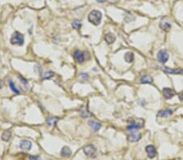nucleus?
<instances>
[{
	"label": "nucleus",
	"mask_w": 183,
	"mask_h": 160,
	"mask_svg": "<svg viewBox=\"0 0 183 160\" xmlns=\"http://www.w3.org/2000/svg\"><path fill=\"white\" fill-rule=\"evenodd\" d=\"M163 70L164 72H166L168 74H183V69L182 70H172L169 68H163Z\"/></svg>",
	"instance_id": "ddd939ff"
},
{
	"label": "nucleus",
	"mask_w": 183,
	"mask_h": 160,
	"mask_svg": "<svg viewBox=\"0 0 183 160\" xmlns=\"http://www.w3.org/2000/svg\"><path fill=\"white\" fill-rule=\"evenodd\" d=\"M159 27L161 29H163L164 31L168 32L171 28V24L168 22H166V21H161L159 23Z\"/></svg>",
	"instance_id": "2eb2a0df"
},
{
	"label": "nucleus",
	"mask_w": 183,
	"mask_h": 160,
	"mask_svg": "<svg viewBox=\"0 0 183 160\" xmlns=\"http://www.w3.org/2000/svg\"><path fill=\"white\" fill-rule=\"evenodd\" d=\"M104 39L108 44H112L116 41V36L112 33H108L105 35Z\"/></svg>",
	"instance_id": "4468645a"
},
{
	"label": "nucleus",
	"mask_w": 183,
	"mask_h": 160,
	"mask_svg": "<svg viewBox=\"0 0 183 160\" xmlns=\"http://www.w3.org/2000/svg\"><path fill=\"white\" fill-rule=\"evenodd\" d=\"M3 82L0 80V89L2 88V87H3Z\"/></svg>",
	"instance_id": "a878e982"
},
{
	"label": "nucleus",
	"mask_w": 183,
	"mask_h": 160,
	"mask_svg": "<svg viewBox=\"0 0 183 160\" xmlns=\"http://www.w3.org/2000/svg\"><path fill=\"white\" fill-rule=\"evenodd\" d=\"M134 54L131 52H128L125 54V60L126 62L131 63L134 61Z\"/></svg>",
	"instance_id": "f3484780"
},
{
	"label": "nucleus",
	"mask_w": 183,
	"mask_h": 160,
	"mask_svg": "<svg viewBox=\"0 0 183 160\" xmlns=\"http://www.w3.org/2000/svg\"><path fill=\"white\" fill-rule=\"evenodd\" d=\"M20 147L23 150H29L32 147V142L29 140H23L20 141Z\"/></svg>",
	"instance_id": "1a4fd4ad"
},
{
	"label": "nucleus",
	"mask_w": 183,
	"mask_h": 160,
	"mask_svg": "<svg viewBox=\"0 0 183 160\" xmlns=\"http://www.w3.org/2000/svg\"><path fill=\"white\" fill-rule=\"evenodd\" d=\"M142 137V134L139 132H132L129 137H128V140L130 142H136L138 140H140V138Z\"/></svg>",
	"instance_id": "423d86ee"
},
{
	"label": "nucleus",
	"mask_w": 183,
	"mask_h": 160,
	"mask_svg": "<svg viewBox=\"0 0 183 160\" xmlns=\"http://www.w3.org/2000/svg\"><path fill=\"white\" fill-rule=\"evenodd\" d=\"M97 1H98L99 3H104V2H105L106 0H97Z\"/></svg>",
	"instance_id": "bb28decb"
},
{
	"label": "nucleus",
	"mask_w": 183,
	"mask_h": 160,
	"mask_svg": "<svg viewBox=\"0 0 183 160\" xmlns=\"http://www.w3.org/2000/svg\"><path fill=\"white\" fill-rule=\"evenodd\" d=\"M12 137V133L10 131H5L2 135V139L4 141H8Z\"/></svg>",
	"instance_id": "6ab92c4d"
},
{
	"label": "nucleus",
	"mask_w": 183,
	"mask_h": 160,
	"mask_svg": "<svg viewBox=\"0 0 183 160\" xmlns=\"http://www.w3.org/2000/svg\"><path fill=\"white\" fill-rule=\"evenodd\" d=\"M83 151L85 153V155L88 157L94 158V157L96 156V148L93 145H88L86 146H85L83 149Z\"/></svg>",
	"instance_id": "20e7f679"
},
{
	"label": "nucleus",
	"mask_w": 183,
	"mask_h": 160,
	"mask_svg": "<svg viewBox=\"0 0 183 160\" xmlns=\"http://www.w3.org/2000/svg\"><path fill=\"white\" fill-rule=\"evenodd\" d=\"M24 37L19 32H15L11 38V44L14 45H22L24 44Z\"/></svg>",
	"instance_id": "f03ea898"
},
{
	"label": "nucleus",
	"mask_w": 183,
	"mask_h": 160,
	"mask_svg": "<svg viewBox=\"0 0 183 160\" xmlns=\"http://www.w3.org/2000/svg\"><path fill=\"white\" fill-rule=\"evenodd\" d=\"M27 160H38V157L37 156H29Z\"/></svg>",
	"instance_id": "b1692460"
},
{
	"label": "nucleus",
	"mask_w": 183,
	"mask_h": 160,
	"mask_svg": "<svg viewBox=\"0 0 183 160\" xmlns=\"http://www.w3.org/2000/svg\"><path fill=\"white\" fill-rule=\"evenodd\" d=\"M152 82H153V78L150 75H144L141 78L142 83H151Z\"/></svg>",
	"instance_id": "a211bd4d"
},
{
	"label": "nucleus",
	"mask_w": 183,
	"mask_h": 160,
	"mask_svg": "<svg viewBox=\"0 0 183 160\" xmlns=\"http://www.w3.org/2000/svg\"><path fill=\"white\" fill-rule=\"evenodd\" d=\"M73 57H74V58L77 60V62L78 63H80V64L83 63L84 61H85V56H84V54L81 51L76 50L75 52H74Z\"/></svg>",
	"instance_id": "0eeeda50"
},
{
	"label": "nucleus",
	"mask_w": 183,
	"mask_h": 160,
	"mask_svg": "<svg viewBox=\"0 0 183 160\" xmlns=\"http://www.w3.org/2000/svg\"><path fill=\"white\" fill-rule=\"evenodd\" d=\"M90 125L91 126V128L93 129V130L95 131V132H97L99 129L101 128V124L99 123V122H96V121H90Z\"/></svg>",
	"instance_id": "dca6fc26"
},
{
	"label": "nucleus",
	"mask_w": 183,
	"mask_h": 160,
	"mask_svg": "<svg viewBox=\"0 0 183 160\" xmlns=\"http://www.w3.org/2000/svg\"><path fill=\"white\" fill-rule=\"evenodd\" d=\"M171 115H173V111L171 109H165V110H161L159 111L157 117H170Z\"/></svg>",
	"instance_id": "9b49d317"
},
{
	"label": "nucleus",
	"mask_w": 183,
	"mask_h": 160,
	"mask_svg": "<svg viewBox=\"0 0 183 160\" xmlns=\"http://www.w3.org/2000/svg\"><path fill=\"white\" fill-rule=\"evenodd\" d=\"M102 20V13L100 11L93 10L88 16V20L94 25H99Z\"/></svg>",
	"instance_id": "f257e3e1"
},
{
	"label": "nucleus",
	"mask_w": 183,
	"mask_h": 160,
	"mask_svg": "<svg viewBox=\"0 0 183 160\" xmlns=\"http://www.w3.org/2000/svg\"><path fill=\"white\" fill-rule=\"evenodd\" d=\"M58 121V119L56 118V117H49L47 120V123L48 124V125L50 126H53V125H56V123Z\"/></svg>",
	"instance_id": "aec40b11"
},
{
	"label": "nucleus",
	"mask_w": 183,
	"mask_h": 160,
	"mask_svg": "<svg viewBox=\"0 0 183 160\" xmlns=\"http://www.w3.org/2000/svg\"><path fill=\"white\" fill-rule=\"evenodd\" d=\"M157 58L161 63L167 62V61L168 60V54L167 53V51H159V53H158V54H157Z\"/></svg>",
	"instance_id": "39448f33"
},
{
	"label": "nucleus",
	"mask_w": 183,
	"mask_h": 160,
	"mask_svg": "<svg viewBox=\"0 0 183 160\" xmlns=\"http://www.w3.org/2000/svg\"><path fill=\"white\" fill-rule=\"evenodd\" d=\"M72 155V150L68 146H64L61 150V155L63 157H70Z\"/></svg>",
	"instance_id": "f8f14e48"
},
{
	"label": "nucleus",
	"mask_w": 183,
	"mask_h": 160,
	"mask_svg": "<svg viewBox=\"0 0 183 160\" xmlns=\"http://www.w3.org/2000/svg\"><path fill=\"white\" fill-rule=\"evenodd\" d=\"M144 125V121L141 118H138L137 119L136 121H133L131 124L129 125H128L127 129L128 130H131V131H134V130H136V129H138L140 128H142Z\"/></svg>",
	"instance_id": "7ed1b4c3"
},
{
	"label": "nucleus",
	"mask_w": 183,
	"mask_h": 160,
	"mask_svg": "<svg viewBox=\"0 0 183 160\" xmlns=\"http://www.w3.org/2000/svg\"><path fill=\"white\" fill-rule=\"evenodd\" d=\"M146 151H147V155H148V157L150 159H153L156 155V150L154 147V146H152V145L147 146V147H146Z\"/></svg>",
	"instance_id": "6e6552de"
},
{
	"label": "nucleus",
	"mask_w": 183,
	"mask_h": 160,
	"mask_svg": "<svg viewBox=\"0 0 183 160\" xmlns=\"http://www.w3.org/2000/svg\"><path fill=\"white\" fill-rule=\"evenodd\" d=\"M163 95L164 97L165 98L166 100H169L171 98L173 97L174 95V92L173 91L170 89V88H168V87H165L163 89Z\"/></svg>",
	"instance_id": "9d476101"
},
{
	"label": "nucleus",
	"mask_w": 183,
	"mask_h": 160,
	"mask_svg": "<svg viewBox=\"0 0 183 160\" xmlns=\"http://www.w3.org/2000/svg\"><path fill=\"white\" fill-rule=\"evenodd\" d=\"M9 85H10V87H11V89H12L15 93L16 94H19L20 93V91L18 89H16V86H15V84H14V82H12V80H9Z\"/></svg>",
	"instance_id": "4be33fe9"
},
{
	"label": "nucleus",
	"mask_w": 183,
	"mask_h": 160,
	"mask_svg": "<svg viewBox=\"0 0 183 160\" xmlns=\"http://www.w3.org/2000/svg\"><path fill=\"white\" fill-rule=\"evenodd\" d=\"M72 27L75 28V29H79L80 27H81V23L79 22V21H77V20H75V21L72 22Z\"/></svg>",
	"instance_id": "5701e85b"
},
{
	"label": "nucleus",
	"mask_w": 183,
	"mask_h": 160,
	"mask_svg": "<svg viewBox=\"0 0 183 160\" xmlns=\"http://www.w3.org/2000/svg\"><path fill=\"white\" fill-rule=\"evenodd\" d=\"M178 97H179V99L182 100V101H183V91L180 92L179 95H178Z\"/></svg>",
	"instance_id": "393cba45"
},
{
	"label": "nucleus",
	"mask_w": 183,
	"mask_h": 160,
	"mask_svg": "<svg viewBox=\"0 0 183 160\" xmlns=\"http://www.w3.org/2000/svg\"><path fill=\"white\" fill-rule=\"evenodd\" d=\"M54 76V72H52V71H47V72H46L44 75L42 76V78L43 79H49V78H52Z\"/></svg>",
	"instance_id": "412c9836"
}]
</instances>
